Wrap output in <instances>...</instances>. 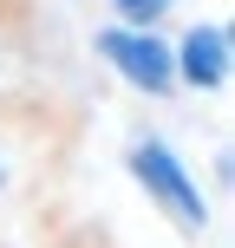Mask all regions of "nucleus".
<instances>
[{
    "mask_svg": "<svg viewBox=\"0 0 235 248\" xmlns=\"http://www.w3.org/2000/svg\"><path fill=\"white\" fill-rule=\"evenodd\" d=\"M124 170L137 176V189H144L183 235H203V229H209V196H203V183L189 176V163L176 157L163 137H137V144L124 150Z\"/></svg>",
    "mask_w": 235,
    "mask_h": 248,
    "instance_id": "1",
    "label": "nucleus"
},
{
    "mask_svg": "<svg viewBox=\"0 0 235 248\" xmlns=\"http://www.w3.org/2000/svg\"><path fill=\"white\" fill-rule=\"evenodd\" d=\"M92 46H98V59L111 65L124 85L150 92V98L176 92V59H170V39L163 33H150V26H98Z\"/></svg>",
    "mask_w": 235,
    "mask_h": 248,
    "instance_id": "2",
    "label": "nucleus"
},
{
    "mask_svg": "<svg viewBox=\"0 0 235 248\" xmlns=\"http://www.w3.org/2000/svg\"><path fill=\"white\" fill-rule=\"evenodd\" d=\"M170 59H176V78H183V85L222 92L229 72H235V39H229L222 20H209V26H189L183 46H170Z\"/></svg>",
    "mask_w": 235,
    "mask_h": 248,
    "instance_id": "3",
    "label": "nucleus"
},
{
    "mask_svg": "<svg viewBox=\"0 0 235 248\" xmlns=\"http://www.w3.org/2000/svg\"><path fill=\"white\" fill-rule=\"evenodd\" d=\"M111 7H118V26H157L170 0H111Z\"/></svg>",
    "mask_w": 235,
    "mask_h": 248,
    "instance_id": "4",
    "label": "nucleus"
},
{
    "mask_svg": "<svg viewBox=\"0 0 235 248\" xmlns=\"http://www.w3.org/2000/svg\"><path fill=\"white\" fill-rule=\"evenodd\" d=\"M0 189H7V157H0Z\"/></svg>",
    "mask_w": 235,
    "mask_h": 248,
    "instance_id": "5",
    "label": "nucleus"
}]
</instances>
